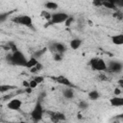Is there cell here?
I'll return each mask as SVG.
<instances>
[{"label":"cell","mask_w":123,"mask_h":123,"mask_svg":"<svg viewBox=\"0 0 123 123\" xmlns=\"http://www.w3.org/2000/svg\"><path fill=\"white\" fill-rule=\"evenodd\" d=\"M27 60L28 59L26 58V56L19 49H17L14 52H12L11 54H8L6 56V62L9 64L15 65V66L25 67L26 62H27Z\"/></svg>","instance_id":"obj_1"},{"label":"cell","mask_w":123,"mask_h":123,"mask_svg":"<svg viewBox=\"0 0 123 123\" xmlns=\"http://www.w3.org/2000/svg\"><path fill=\"white\" fill-rule=\"evenodd\" d=\"M12 21L15 24L30 28L32 30H35L34 28V24H33V19L30 15L27 14H21V15H17V16H13L12 18Z\"/></svg>","instance_id":"obj_2"},{"label":"cell","mask_w":123,"mask_h":123,"mask_svg":"<svg viewBox=\"0 0 123 123\" xmlns=\"http://www.w3.org/2000/svg\"><path fill=\"white\" fill-rule=\"evenodd\" d=\"M88 65L94 71L98 72H107V63L102 58H92L88 62Z\"/></svg>","instance_id":"obj_3"},{"label":"cell","mask_w":123,"mask_h":123,"mask_svg":"<svg viewBox=\"0 0 123 123\" xmlns=\"http://www.w3.org/2000/svg\"><path fill=\"white\" fill-rule=\"evenodd\" d=\"M43 113H44V110H43V107H42V103L39 102V101H37V103L35 104V107L33 108L32 111L30 112L32 120L35 121V122L40 121L43 117Z\"/></svg>","instance_id":"obj_4"},{"label":"cell","mask_w":123,"mask_h":123,"mask_svg":"<svg viewBox=\"0 0 123 123\" xmlns=\"http://www.w3.org/2000/svg\"><path fill=\"white\" fill-rule=\"evenodd\" d=\"M68 16H69V14H67L66 12H54L51 14V19L47 22V24H45L44 27H48L49 25H54V24L64 23V21L66 20V18Z\"/></svg>","instance_id":"obj_5"},{"label":"cell","mask_w":123,"mask_h":123,"mask_svg":"<svg viewBox=\"0 0 123 123\" xmlns=\"http://www.w3.org/2000/svg\"><path fill=\"white\" fill-rule=\"evenodd\" d=\"M45 112L48 114L50 120L52 122H54V123L60 122V121H65L66 120V116H65V114L63 112H61V111H46Z\"/></svg>","instance_id":"obj_6"},{"label":"cell","mask_w":123,"mask_h":123,"mask_svg":"<svg viewBox=\"0 0 123 123\" xmlns=\"http://www.w3.org/2000/svg\"><path fill=\"white\" fill-rule=\"evenodd\" d=\"M123 69V65L121 62L111 61L107 64V71L111 73H120Z\"/></svg>","instance_id":"obj_7"},{"label":"cell","mask_w":123,"mask_h":123,"mask_svg":"<svg viewBox=\"0 0 123 123\" xmlns=\"http://www.w3.org/2000/svg\"><path fill=\"white\" fill-rule=\"evenodd\" d=\"M52 80H54L56 83H58L59 85H62L63 86H72L75 87V86L72 84V82L65 76L63 75H59V76H51L50 77Z\"/></svg>","instance_id":"obj_8"},{"label":"cell","mask_w":123,"mask_h":123,"mask_svg":"<svg viewBox=\"0 0 123 123\" xmlns=\"http://www.w3.org/2000/svg\"><path fill=\"white\" fill-rule=\"evenodd\" d=\"M21 106H22V101L15 97L10 99V101L7 103V108L11 111H20Z\"/></svg>","instance_id":"obj_9"},{"label":"cell","mask_w":123,"mask_h":123,"mask_svg":"<svg viewBox=\"0 0 123 123\" xmlns=\"http://www.w3.org/2000/svg\"><path fill=\"white\" fill-rule=\"evenodd\" d=\"M62 92L63 97L66 98V99H68V100L74 98L75 92H74V87H72V86H64L62 88Z\"/></svg>","instance_id":"obj_10"},{"label":"cell","mask_w":123,"mask_h":123,"mask_svg":"<svg viewBox=\"0 0 123 123\" xmlns=\"http://www.w3.org/2000/svg\"><path fill=\"white\" fill-rule=\"evenodd\" d=\"M110 104L111 107H122L123 106V98L120 97L119 95L118 96H114V97H111L110 99Z\"/></svg>","instance_id":"obj_11"},{"label":"cell","mask_w":123,"mask_h":123,"mask_svg":"<svg viewBox=\"0 0 123 123\" xmlns=\"http://www.w3.org/2000/svg\"><path fill=\"white\" fill-rule=\"evenodd\" d=\"M53 44H54V47H55V51L56 53H60V54H62L66 52L67 50V47L62 43V42H58V41H53Z\"/></svg>","instance_id":"obj_12"},{"label":"cell","mask_w":123,"mask_h":123,"mask_svg":"<svg viewBox=\"0 0 123 123\" xmlns=\"http://www.w3.org/2000/svg\"><path fill=\"white\" fill-rule=\"evenodd\" d=\"M82 43H83L82 39H80V38H73L69 42V47L71 49H73V50H77V49H79L82 46Z\"/></svg>","instance_id":"obj_13"},{"label":"cell","mask_w":123,"mask_h":123,"mask_svg":"<svg viewBox=\"0 0 123 123\" xmlns=\"http://www.w3.org/2000/svg\"><path fill=\"white\" fill-rule=\"evenodd\" d=\"M16 89H17V86L13 85H0V93H6V92L13 91Z\"/></svg>","instance_id":"obj_14"},{"label":"cell","mask_w":123,"mask_h":123,"mask_svg":"<svg viewBox=\"0 0 123 123\" xmlns=\"http://www.w3.org/2000/svg\"><path fill=\"white\" fill-rule=\"evenodd\" d=\"M111 42L115 45H122L123 44V35L118 34L111 37Z\"/></svg>","instance_id":"obj_15"},{"label":"cell","mask_w":123,"mask_h":123,"mask_svg":"<svg viewBox=\"0 0 123 123\" xmlns=\"http://www.w3.org/2000/svg\"><path fill=\"white\" fill-rule=\"evenodd\" d=\"M44 7H45V9H47V10H49V11H56V10L59 8V5H58L56 2L47 1V2L44 4Z\"/></svg>","instance_id":"obj_16"},{"label":"cell","mask_w":123,"mask_h":123,"mask_svg":"<svg viewBox=\"0 0 123 123\" xmlns=\"http://www.w3.org/2000/svg\"><path fill=\"white\" fill-rule=\"evenodd\" d=\"M37 62H38V60H37V58H35V57H33V56H32L30 59H28V60H27V62H26L25 67L30 69V68H32L33 66H35Z\"/></svg>","instance_id":"obj_17"},{"label":"cell","mask_w":123,"mask_h":123,"mask_svg":"<svg viewBox=\"0 0 123 123\" xmlns=\"http://www.w3.org/2000/svg\"><path fill=\"white\" fill-rule=\"evenodd\" d=\"M102 7L106 8V9H108V10L114 11V12L118 10V8H117L113 3H111V2H110V1H108V0H105V1L103 2V6H102Z\"/></svg>","instance_id":"obj_18"},{"label":"cell","mask_w":123,"mask_h":123,"mask_svg":"<svg viewBox=\"0 0 123 123\" xmlns=\"http://www.w3.org/2000/svg\"><path fill=\"white\" fill-rule=\"evenodd\" d=\"M47 46H45V47H43V48H41V49H39V50H37V51H36L34 54H33V57H35V58H37V60L40 58V57H42L46 52H47Z\"/></svg>","instance_id":"obj_19"},{"label":"cell","mask_w":123,"mask_h":123,"mask_svg":"<svg viewBox=\"0 0 123 123\" xmlns=\"http://www.w3.org/2000/svg\"><path fill=\"white\" fill-rule=\"evenodd\" d=\"M43 68V65L38 62L35 66H33L32 68H30L29 70H30V72L31 73H33V74H36V73H37V72H39L41 69Z\"/></svg>","instance_id":"obj_20"},{"label":"cell","mask_w":123,"mask_h":123,"mask_svg":"<svg viewBox=\"0 0 123 123\" xmlns=\"http://www.w3.org/2000/svg\"><path fill=\"white\" fill-rule=\"evenodd\" d=\"M100 97V93L97 90H91L88 92V98L92 101H96Z\"/></svg>","instance_id":"obj_21"},{"label":"cell","mask_w":123,"mask_h":123,"mask_svg":"<svg viewBox=\"0 0 123 123\" xmlns=\"http://www.w3.org/2000/svg\"><path fill=\"white\" fill-rule=\"evenodd\" d=\"M12 13V12H0V24L1 23H3V22H5L8 18H9V16L11 15Z\"/></svg>","instance_id":"obj_22"},{"label":"cell","mask_w":123,"mask_h":123,"mask_svg":"<svg viewBox=\"0 0 123 123\" xmlns=\"http://www.w3.org/2000/svg\"><path fill=\"white\" fill-rule=\"evenodd\" d=\"M88 103L86 101V100H81L79 103H78V108L80 110H86L88 108Z\"/></svg>","instance_id":"obj_23"},{"label":"cell","mask_w":123,"mask_h":123,"mask_svg":"<svg viewBox=\"0 0 123 123\" xmlns=\"http://www.w3.org/2000/svg\"><path fill=\"white\" fill-rule=\"evenodd\" d=\"M51 14H52V13H50V12H49L48 11H46V10H44V11H42V12H40L41 17L44 18V19H46L47 21H49V20L51 19Z\"/></svg>","instance_id":"obj_24"},{"label":"cell","mask_w":123,"mask_h":123,"mask_svg":"<svg viewBox=\"0 0 123 123\" xmlns=\"http://www.w3.org/2000/svg\"><path fill=\"white\" fill-rule=\"evenodd\" d=\"M97 79L99 81H108V77L106 75V72H99L97 75Z\"/></svg>","instance_id":"obj_25"},{"label":"cell","mask_w":123,"mask_h":123,"mask_svg":"<svg viewBox=\"0 0 123 123\" xmlns=\"http://www.w3.org/2000/svg\"><path fill=\"white\" fill-rule=\"evenodd\" d=\"M74 19H75V18H74V17H73L72 15H69V16H68V17L66 18V20L64 21V25H65L66 27L70 26V25H71V24H72V23L74 22Z\"/></svg>","instance_id":"obj_26"},{"label":"cell","mask_w":123,"mask_h":123,"mask_svg":"<svg viewBox=\"0 0 123 123\" xmlns=\"http://www.w3.org/2000/svg\"><path fill=\"white\" fill-rule=\"evenodd\" d=\"M7 44L9 45V47H10V50H11L12 52H14V51H16V50L18 49V48H17V46H16V44H15L13 41H9Z\"/></svg>","instance_id":"obj_27"},{"label":"cell","mask_w":123,"mask_h":123,"mask_svg":"<svg viewBox=\"0 0 123 123\" xmlns=\"http://www.w3.org/2000/svg\"><path fill=\"white\" fill-rule=\"evenodd\" d=\"M111 3H113L117 8H122L123 7V0H108Z\"/></svg>","instance_id":"obj_28"},{"label":"cell","mask_w":123,"mask_h":123,"mask_svg":"<svg viewBox=\"0 0 123 123\" xmlns=\"http://www.w3.org/2000/svg\"><path fill=\"white\" fill-rule=\"evenodd\" d=\"M53 59H54V61H56V62H61V61L62 60V54L54 53V54H53Z\"/></svg>","instance_id":"obj_29"},{"label":"cell","mask_w":123,"mask_h":123,"mask_svg":"<svg viewBox=\"0 0 123 123\" xmlns=\"http://www.w3.org/2000/svg\"><path fill=\"white\" fill-rule=\"evenodd\" d=\"M104 1L105 0H92V5L94 7H102Z\"/></svg>","instance_id":"obj_30"},{"label":"cell","mask_w":123,"mask_h":123,"mask_svg":"<svg viewBox=\"0 0 123 123\" xmlns=\"http://www.w3.org/2000/svg\"><path fill=\"white\" fill-rule=\"evenodd\" d=\"M33 79L37 83V85L43 83V81H44V77H43V76H35Z\"/></svg>","instance_id":"obj_31"},{"label":"cell","mask_w":123,"mask_h":123,"mask_svg":"<svg viewBox=\"0 0 123 123\" xmlns=\"http://www.w3.org/2000/svg\"><path fill=\"white\" fill-rule=\"evenodd\" d=\"M46 97V92L45 91H41L39 94H38V97H37V101H39V102H41L42 103V101L44 100V98Z\"/></svg>","instance_id":"obj_32"},{"label":"cell","mask_w":123,"mask_h":123,"mask_svg":"<svg viewBox=\"0 0 123 123\" xmlns=\"http://www.w3.org/2000/svg\"><path fill=\"white\" fill-rule=\"evenodd\" d=\"M37 86V83L34 80V79H32L31 81H29V87H31V88H36Z\"/></svg>","instance_id":"obj_33"},{"label":"cell","mask_w":123,"mask_h":123,"mask_svg":"<svg viewBox=\"0 0 123 123\" xmlns=\"http://www.w3.org/2000/svg\"><path fill=\"white\" fill-rule=\"evenodd\" d=\"M121 92H122V89H121V87H115L114 88V90H113V93H114V95L115 96H118V95H120L121 94Z\"/></svg>","instance_id":"obj_34"},{"label":"cell","mask_w":123,"mask_h":123,"mask_svg":"<svg viewBox=\"0 0 123 123\" xmlns=\"http://www.w3.org/2000/svg\"><path fill=\"white\" fill-rule=\"evenodd\" d=\"M22 85L24 87H28L29 86V81H23L22 82Z\"/></svg>","instance_id":"obj_35"},{"label":"cell","mask_w":123,"mask_h":123,"mask_svg":"<svg viewBox=\"0 0 123 123\" xmlns=\"http://www.w3.org/2000/svg\"><path fill=\"white\" fill-rule=\"evenodd\" d=\"M118 85H119V87H122L123 86V79H120V80H118Z\"/></svg>","instance_id":"obj_36"}]
</instances>
